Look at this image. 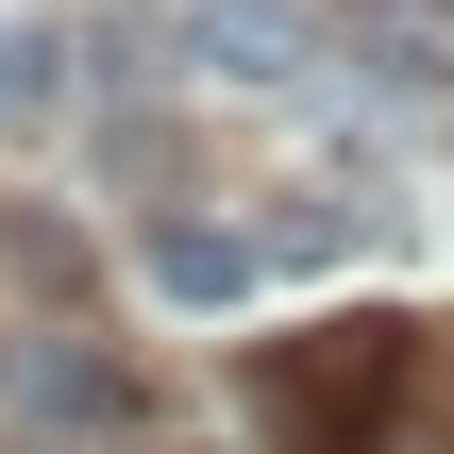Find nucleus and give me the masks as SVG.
<instances>
[{"instance_id": "obj_6", "label": "nucleus", "mask_w": 454, "mask_h": 454, "mask_svg": "<svg viewBox=\"0 0 454 454\" xmlns=\"http://www.w3.org/2000/svg\"><path fill=\"white\" fill-rule=\"evenodd\" d=\"M0 270H17L34 303H84V236H67L51 202H0Z\"/></svg>"}, {"instance_id": "obj_5", "label": "nucleus", "mask_w": 454, "mask_h": 454, "mask_svg": "<svg viewBox=\"0 0 454 454\" xmlns=\"http://www.w3.org/2000/svg\"><path fill=\"white\" fill-rule=\"evenodd\" d=\"M152 286H168V303H236V286H253V253H236L219 219H152Z\"/></svg>"}, {"instance_id": "obj_1", "label": "nucleus", "mask_w": 454, "mask_h": 454, "mask_svg": "<svg viewBox=\"0 0 454 454\" xmlns=\"http://www.w3.org/2000/svg\"><path fill=\"white\" fill-rule=\"evenodd\" d=\"M387 387H404V337H387V320H320V337L270 371V438L286 454H354Z\"/></svg>"}, {"instance_id": "obj_2", "label": "nucleus", "mask_w": 454, "mask_h": 454, "mask_svg": "<svg viewBox=\"0 0 454 454\" xmlns=\"http://www.w3.org/2000/svg\"><path fill=\"white\" fill-rule=\"evenodd\" d=\"M17 421H51V438H135L152 404H135V371H118V354L34 337V354H17Z\"/></svg>"}, {"instance_id": "obj_3", "label": "nucleus", "mask_w": 454, "mask_h": 454, "mask_svg": "<svg viewBox=\"0 0 454 454\" xmlns=\"http://www.w3.org/2000/svg\"><path fill=\"white\" fill-rule=\"evenodd\" d=\"M185 67L202 84H303L320 34H303V0H185Z\"/></svg>"}, {"instance_id": "obj_7", "label": "nucleus", "mask_w": 454, "mask_h": 454, "mask_svg": "<svg viewBox=\"0 0 454 454\" xmlns=\"http://www.w3.org/2000/svg\"><path fill=\"white\" fill-rule=\"evenodd\" d=\"M0 118H67V34H51V17L0 34Z\"/></svg>"}, {"instance_id": "obj_4", "label": "nucleus", "mask_w": 454, "mask_h": 454, "mask_svg": "<svg viewBox=\"0 0 454 454\" xmlns=\"http://www.w3.org/2000/svg\"><path fill=\"white\" fill-rule=\"evenodd\" d=\"M354 51L387 101H454V0H354Z\"/></svg>"}]
</instances>
